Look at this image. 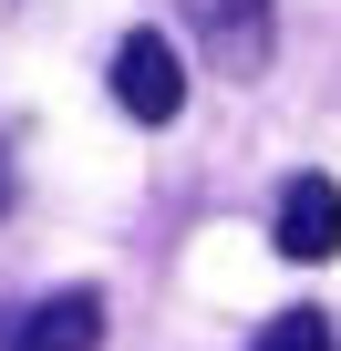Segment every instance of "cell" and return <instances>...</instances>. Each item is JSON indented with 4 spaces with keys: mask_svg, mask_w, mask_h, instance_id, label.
<instances>
[{
    "mask_svg": "<svg viewBox=\"0 0 341 351\" xmlns=\"http://www.w3.org/2000/svg\"><path fill=\"white\" fill-rule=\"evenodd\" d=\"M187 32L207 42V62H217V73L259 83V73H269V52H279V0H187Z\"/></svg>",
    "mask_w": 341,
    "mask_h": 351,
    "instance_id": "1",
    "label": "cell"
},
{
    "mask_svg": "<svg viewBox=\"0 0 341 351\" xmlns=\"http://www.w3.org/2000/svg\"><path fill=\"white\" fill-rule=\"evenodd\" d=\"M114 104L134 124H176L187 114V52L165 42V32H124L114 42Z\"/></svg>",
    "mask_w": 341,
    "mask_h": 351,
    "instance_id": "2",
    "label": "cell"
},
{
    "mask_svg": "<svg viewBox=\"0 0 341 351\" xmlns=\"http://www.w3.org/2000/svg\"><path fill=\"white\" fill-rule=\"evenodd\" d=\"M269 248H279V258H300V269L341 248V186H331V176H290V186H279Z\"/></svg>",
    "mask_w": 341,
    "mask_h": 351,
    "instance_id": "3",
    "label": "cell"
},
{
    "mask_svg": "<svg viewBox=\"0 0 341 351\" xmlns=\"http://www.w3.org/2000/svg\"><path fill=\"white\" fill-rule=\"evenodd\" d=\"M11 351H104V300H93V289H52V300H32L21 330H11Z\"/></svg>",
    "mask_w": 341,
    "mask_h": 351,
    "instance_id": "4",
    "label": "cell"
},
{
    "mask_svg": "<svg viewBox=\"0 0 341 351\" xmlns=\"http://www.w3.org/2000/svg\"><path fill=\"white\" fill-rule=\"evenodd\" d=\"M248 351H341V341H331V320H320V310H279Z\"/></svg>",
    "mask_w": 341,
    "mask_h": 351,
    "instance_id": "5",
    "label": "cell"
},
{
    "mask_svg": "<svg viewBox=\"0 0 341 351\" xmlns=\"http://www.w3.org/2000/svg\"><path fill=\"white\" fill-rule=\"evenodd\" d=\"M11 197H21V165H11V145H0V217H11Z\"/></svg>",
    "mask_w": 341,
    "mask_h": 351,
    "instance_id": "6",
    "label": "cell"
}]
</instances>
